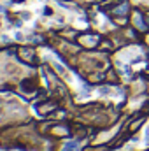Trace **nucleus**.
Here are the masks:
<instances>
[{
    "mask_svg": "<svg viewBox=\"0 0 149 151\" xmlns=\"http://www.w3.org/2000/svg\"><path fill=\"white\" fill-rule=\"evenodd\" d=\"M75 150H77L75 144H67V148H63V151H75Z\"/></svg>",
    "mask_w": 149,
    "mask_h": 151,
    "instance_id": "1",
    "label": "nucleus"
}]
</instances>
